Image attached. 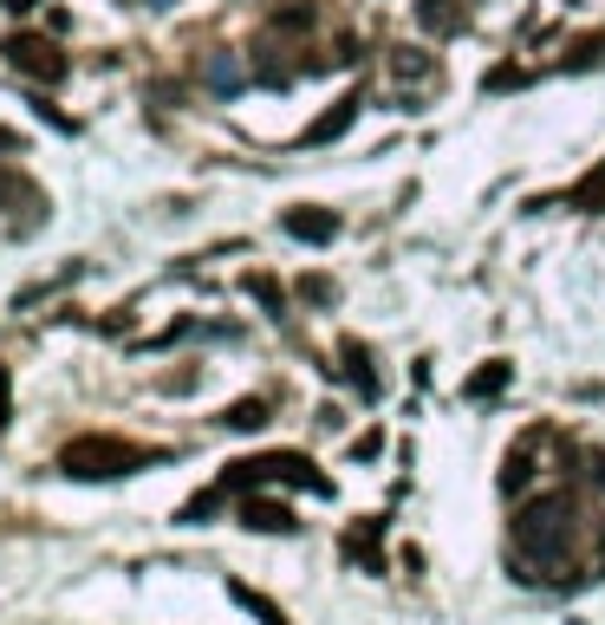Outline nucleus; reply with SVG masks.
Returning <instances> with one entry per match:
<instances>
[{
	"label": "nucleus",
	"mask_w": 605,
	"mask_h": 625,
	"mask_svg": "<svg viewBox=\"0 0 605 625\" xmlns=\"http://www.w3.org/2000/svg\"><path fill=\"white\" fill-rule=\"evenodd\" d=\"M586 495L573 483L547 488L534 502H521L515 508V560H534L540 573H566V567H580L586 560Z\"/></svg>",
	"instance_id": "nucleus-1"
},
{
	"label": "nucleus",
	"mask_w": 605,
	"mask_h": 625,
	"mask_svg": "<svg viewBox=\"0 0 605 625\" xmlns=\"http://www.w3.org/2000/svg\"><path fill=\"white\" fill-rule=\"evenodd\" d=\"M163 456L170 450H156V443H131V437L91 430V437H72L60 450V476H72V483H111V476H137V470H150Z\"/></svg>",
	"instance_id": "nucleus-2"
},
{
	"label": "nucleus",
	"mask_w": 605,
	"mask_h": 625,
	"mask_svg": "<svg viewBox=\"0 0 605 625\" xmlns=\"http://www.w3.org/2000/svg\"><path fill=\"white\" fill-rule=\"evenodd\" d=\"M261 483H293L306 488V495H333V476L306 456V450H261V456H241V463H228L222 470V495H255Z\"/></svg>",
	"instance_id": "nucleus-3"
},
{
	"label": "nucleus",
	"mask_w": 605,
	"mask_h": 625,
	"mask_svg": "<svg viewBox=\"0 0 605 625\" xmlns=\"http://www.w3.org/2000/svg\"><path fill=\"white\" fill-rule=\"evenodd\" d=\"M0 53H7L13 72H26V78H40V85H60V78H66V53H60L53 40H40V33H13Z\"/></svg>",
	"instance_id": "nucleus-4"
},
{
	"label": "nucleus",
	"mask_w": 605,
	"mask_h": 625,
	"mask_svg": "<svg viewBox=\"0 0 605 625\" xmlns=\"http://www.w3.org/2000/svg\"><path fill=\"white\" fill-rule=\"evenodd\" d=\"M358 111H365V91H345L333 111H320V118H313V125L300 131V143H306V150H320V143H338L345 131H352V125H358Z\"/></svg>",
	"instance_id": "nucleus-5"
},
{
	"label": "nucleus",
	"mask_w": 605,
	"mask_h": 625,
	"mask_svg": "<svg viewBox=\"0 0 605 625\" xmlns=\"http://www.w3.org/2000/svg\"><path fill=\"white\" fill-rule=\"evenodd\" d=\"M540 443H547V430H521V437H515V450L501 456V495H528V483H534Z\"/></svg>",
	"instance_id": "nucleus-6"
},
{
	"label": "nucleus",
	"mask_w": 605,
	"mask_h": 625,
	"mask_svg": "<svg viewBox=\"0 0 605 625\" xmlns=\"http://www.w3.org/2000/svg\"><path fill=\"white\" fill-rule=\"evenodd\" d=\"M280 235H293V241H306V248H326L338 235V215L333 208H280Z\"/></svg>",
	"instance_id": "nucleus-7"
},
{
	"label": "nucleus",
	"mask_w": 605,
	"mask_h": 625,
	"mask_svg": "<svg viewBox=\"0 0 605 625\" xmlns=\"http://www.w3.org/2000/svg\"><path fill=\"white\" fill-rule=\"evenodd\" d=\"M241 521L255 535H300V515L287 502H273V495H241Z\"/></svg>",
	"instance_id": "nucleus-8"
},
{
	"label": "nucleus",
	"mask_w": 605,
	"mask_h": 625,
	"mask_svg": "<svg viewBox=\"0 0 605 625\" xmlns=\"http://www.w3.org/2000/svg\"><path fill=\"white\" fill-rule=\"evenodd\" d=\"M378 541H385V515H365L352 535H345V560H358L365 573H385V554H378Z\"/></svg>",
	"instance_id": "nucleus-9"
},
{
	"label": "nucleus",
	"mask_w": 605,
	"mask_h": 625,
	"mask_svg": "<svg viewBox=\"0 0 605 625\" xmlns=\"http://www.w3.org/2000/svg\"><path fill=\"white\" fill-rule=\"evenodd\" d=\"M417 26L436 33V40H450V33L469 26V7H463V0H417Z\"/></svg>",
	"instance_id": "nucleus-10"
},
{
	"label": "nucleus",
	"mask_w": 605,
	"mask_h": 625,
	"mask_svg": "<svg viewBox=\"0 0 605 625\" xmlns=\"http://www.w3.org/2000/svg\"><path fill=\"white\" fill-rule=\"evenodd\" d=\"M508 378H515V371H508V358H488L482 371H469L463 398H469V405H482V398H501V391H508Z\"/></svg>",
	"instance_id": "nucleus-11"
},
{
	"label": "nucleus",
	"mask_w": 605,
	"mask_h": 625,
	"mask_svg": "<svg viewBox=\"0 0 605 625\" xmlns=\"http://www.w3.org/2000/svg\"><path fill=\"white\" fill-rule=\"evenodd\" d=\"M345 378H352V391H358V398H378V371H371V352L358 346V340H345Z\"/></svg>",
	"instance_id": "nucleus-12"
},
{
	"label": "nucleus",
	"mask_w": 605,
	"mask_h": 625,
	"mask_svg": "<svg viewBox=\"0 0 605 625\" xmlns=\"http://www.w3.org/2000/svg\"><path fill=\"white\" fill-rule=\"evenodd\" d=\"M228 600H235V606H248L261 625H293V619H287V613L268 600V593H255V586H241V580H228Z\"/></svg>",
	"instance_id": "nucleus-13"
},
{
	"label": "nucleus",
	"mask_w": 605,
	"mask_h": 625,
	"mask_svg": "<svg viewBox=\"0 0 605 625\" xmlns=\"http://www.w3.org/2000/svg\"><path fill=\"white\" fill-rule=\"evenodd\" d=\"M208 85H215L222 98H235V91L248 85V72H241V60H235V53H208Z\"/></svg>",
	"instance_id": "nucleus-14"
},
{
	"label": "nucleus",
	"mask_w": 605,
	"mask_h": 625,
	"mask_svg": "<svg viewBox=\"0 0 605 625\" xmlns=\"http://www.w3.org/2000/svg\"><path fill=\"white\" fill-rule=\"evenodd\" d=\"M313 20H320V7H313V0H287V7H273V13H268L273 33H306Z\"/></svg>",
	"instance_id": "nucleus-15"
},
{
	"label": "nucleus",
	"mask_w": 605,
	"mask_h": 625,
	"mask_svg": "<svg viewBox=\"0 0 605 625\" xmlns=\"http://www.w3.org/2000/svg\"><path fill=\"white\" fill-rule=\"evenodd\" d=\"M222 423H228V430H261V423H268V398H235V405L222 411Z\"/></svg>",
	"instance_id": "nucleus-16"
},
{
	"label": "nucleus",
	"mask_w": 605,
	"mask_h": 625,
	"mask_svg": "<svg viewBox=\"0 0 605 625\" xmlns=\"http://www.w3.org/2000/svg\"><path fill=\"white\" fill-rule=\"evenodd\" d=\"M391 72H398V78H436V60L417 53V46H391Z\"/></svg>",
	"instance_id": "nucleus-17"
},
{
	"label": "nucleus",
	"mask_w": 605,
	"mask_h": 625,
	"mask_svg": "<svg viewBox=\"0 0 605 625\" xmlns=\"http://www.w3.org/2000/svg\"><path fill=\"white\" fill-rule=\"evenodd\" d=\"M586 66H605V33H586V40H573V53H566V72H586Z\"/></svg>",
	"instance_id": "nucleus-18"
},
{
	"label": "nucleus",
	"mask_w": 605,
	"mask_h": 625,
	"mask_svg": "<svg viewBox=\"0 0 605 625\" xmlns=\"http://www.w3.org/2000/svg\"><path fill=\"white\" fill-rule=\"evenodd\" d=\"M248 293H255V300H261V306H268L273 320H280V313H287V287H280V280H273V274H248Z\"/></svg>",
	"instance_id": "nucleus-19"
},
{
	"label": "nucleus",
	"mask_w": 605,
	"mask_h": 625,
	"mask_svg": "<svg viewBox=\"0 0 605 625\" xmlns=\"http://www.w3.org/2000/svg\"><path fill=\"white\" fill-rule=\"evenodd\" d=\"M255 78H261V85H293V66H287L273 46H261V53H255Z\"/></svg>",
	"instance_id": "nucleus-20"
},
{
	"label": "nucleus",
	"mask_w": 605,
	"mask_h": 625,
	"mask_svg": "<svg viewBox=\"0 0 605 625\" xmlns=\"http://www.w3.org/2000/svg\"><path fill=\"white\" fill-rule=\"evenodd\" d=\"M300 300H306V306H333L338 287H333L326 274H306V280H300Z\"/></svg>",
	"instance_id": "nucleus-21"
},
{
	"label": "nucleus",
	"mask_w": 605,
	"mask_h": 625,
	"mask_svg": "<svg viewBox=\"0 0 605 625\" xmlns=\"http://www.w3.org/2000/svg\"><path fill=\"white\" fill-rule=\"evenodd\" d=\"M482 85H488V91H515V85H528V72H521V66H495Z\"/></svg>",
	"instance_id": "nucleus-22"
},
{
	"label": "nucleus",
	"mask_w": 605,
	"mask_h": 625,
	"mask_svg": "<svg viewBox=\"0 0 605 625\" xmlns=\"http://www.w3.org/2000/svg\"><path fill=\"white\" fill-rule=\"evenodd\" d=\"M378 450H385V430H365V437H358V443H352V456H358V463H371V456H378Z\"/></svg>",
	"instance_id": "nucleus-23"
},
{
	"label": "nucleus",
	"mask_w": 605,
	"mask_h": 625,
	"mask_svg": "<svg viewBox=\"0 0 605 625\" xmlns=\"http://www.w3.org/2000/svg\"><path fill=\"white\" fill-rule=\"evenodd\" d=\"M7 417H13V378H7V365H0V430H7Z\"/></svg>",
	"instance_id": "nucleus-24"
},
{
	"label": "nucleus",
	"mask_w": 605,
	"mask_h": 625,
	"mask_svg": "<svg viewBox=\"0 0 605 625\" xmlns=\"http://www.w3.org/2000/svg\"><path fill=\"white\" fill-rule=\"evenodd\" d=\"M7 150H20V131H13V125H0V157H7Z\"/></svg>",
	"instance_id": "nucleus-25"
},
{
	"label": "nucleus",
	"mask_w": 605,
	"mask_h": 625,
	"mask_svg": "<svg viewBox=\"0 0 605 625\" xmlns=\"http://www.w3.org/2000/svg\"><path fill=\"white\" fill-rule=\"evenodd\" d=\"M0 7H7V13H33L40 0H0Z\"/></svg>",
	"instance_id": "nucleus-26"
},
{
	"label": "nucleus",
	"mask_w": 605,
	"mask_h": 625,
	"mask_svg": "<svg viewBox=\"0 0 605 625\" xmlns=\"http://www.w3.org/2000/svg\"><path fill=\"white\" fill-rule=\"evenodd\" d=\"M143 7H176V0H143Z\"/></svg>",
	"instance_id": "nucleus-27"
}]
</instances>
